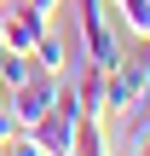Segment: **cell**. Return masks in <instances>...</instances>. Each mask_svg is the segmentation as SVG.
<instances>
[{"label": "cell", "instance_id": "cell-1", "mask_svg": "<svg viewBox=\"0 0 150 156\" xmlns=\"http://www.w3.org/2000/svg\"><path fill=\"white\" fill-rule=\"evenodd\" d=\"M75 41H81V58L98 64V69H116L127 58L121 52V23H116L110 0H75Z\"/></svg>", "mask_w": 150, "mask_h": 156}, {"label": "cell", "instance_id": "cell-2", "mask_svg": "<svg viewBox=\"0 0 150 156\" xmlns=\"http://www.w3.org/2000/svg\"><path fill=\"white\" fill-rule=\"evenodd\" d=\"M52 29V17L46 12H35V6H12L6 17H0V46L6 52H35V41Z\"/></svg>", "mask_w": 150, "mask_h": 156}, {"label": "cell", "instance_id": "cell-3", "mask_svg": "<svg viewBox=\"0 0 150 156\" xmlns=\"http://www.w3.org/2000/svg\"><path fill=\"white\" fill-rule=\"evenodd\" d=\"M139 93H145V81H139V69L121 58L116 69H104V122H116V116H127L133 104H139Z\"/></svg>", "mask_w": 150, "mask_h": 156}, {"label": "cell", "instance_id": "cell-4", "mask_svg": "<svg viewBox=\"0 0 150 156\" xmlns=\"http://www.w3.org/2000/svg\"><path fill=\"white\" fill-rule=\"evenodd\" d=\"M75 122H81V116H75L69 104H52L29 133L40 139V151H46V156H69V151H75Z\"/></svg>", "mask_w": 150, "mask_h": 156}, {"label": "cell", "instance_id": "cell-5", "mask_svg": "<svg viewBox=\"0 0 150 156\" xmlns=\"http://www.w3.org/2000/svg\"><path fill=\"white\" fill-rule=\"evenodd\" d=\"M75 58H81V41H75V35L46 29V35L35 41V64H40L46 75H69V69H75Z\"/></svg>", "mask_w": 150, "mask_h": 156}, {"label": "cell", "instance_id": "cell-6", "mask_svg": "<svg viewBox=\"0 0 150 156\" xmlns=\"http://www.w3.org/2000/svg\"><path fill=\"white\" fill-rule=\"evenodd\" d=\"M69 87H75V104H81V116H104V69H98V64L75 58V69H69Z\"/></svg>", "mask_w": 150, "mask_h": 156}, {"label": "cell", "instance_id": "cell-7", "mask_svg": "<svg viewBox=\"0 0 150 156\" xmlns=\"http://www.w3.org/2000/svg\"><path fill=\"white\" fill-rule=\"evenodd\" d=\"M69 156H110V122H104V116H81Z\"/></svg>", "mask_w": 150, "mask_h": 156}, {"label": "cell", "instance_id": "cell-8", "mask_svg": "<svg viewBox=\"0 0 150 156\" xmlns=\"http://www.w3.org/2000/svg\"><path fill=\"white\" fill-rule=\"evenodd\" d=\"M110 6H116V23L127 35H139V41L150 35V0H110Z\"/></svg>", "mask_w": 150, "mask_h": 156}, {"label": "cell", "instance_id": "cell-9", "mask_svg": "<svg viewBox=\"0 0 150 156\" xmlns=\"http://www.w3.org/2000/svg\"><path fill=\"white\" fill-rule=\"evenodd\" d=\"M0 156H46V151H40V139H35L29 127H17V133L0 145Z\"/></svg>", "mask_w": 150, "mask_h": 156}, {"label": "cell", "instance_id": "cell-10", "mask_svg": "<svg viewBox=\"0 0 150 156\" xmlns=\"http://www.w3.org/2000/svg\"><path fill=\"white\" fill-rule=\"evenodd\" d=\"M127 64L139 69V81H145V93H150V35H145V41H139V52H133Z\"/></svg>", "mask_w": 150, "mask_h": 156}, {"label": "cell", "instance_id": "cell-11", "mask_svg": "<svg viewBox=\"0 0 150 156\" xmlns=\"http://www.w3.org/2000/svg\"><path fill=\"white\" fill-rule=\"evenodd\" d=\"M0 17H6V12H0Z\"/></svg>", "mask_w": 150, "mask_h": 156}]
</instances>
